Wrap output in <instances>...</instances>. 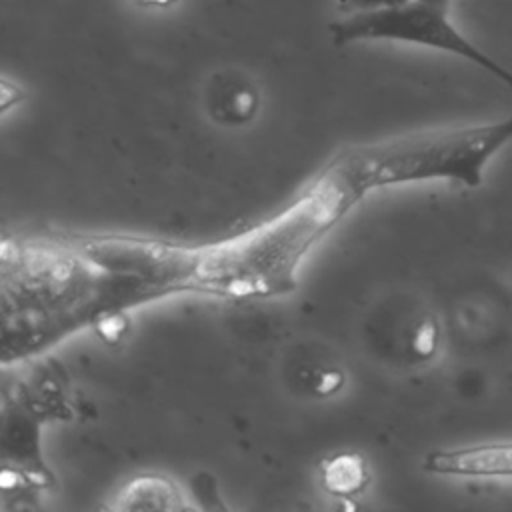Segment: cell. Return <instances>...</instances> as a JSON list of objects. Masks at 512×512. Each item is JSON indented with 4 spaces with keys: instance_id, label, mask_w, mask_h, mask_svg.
Instances as JSON below:
<instances>
[{
    "instance_id": "6da1fadb",
    "label": "cell",
    "mask_w": 512,
    "mask_h": 512,
    "mask_svg": "<svg viewBox=\"0 0 512 512\" xmlns=\"http://www.w3.org/2000/svg\"><path fill=\"white\" fill-rule=\"evenodd\" d=\"M362 198L336 158L292 204L234 238L198 248L172 246L176 290L252 300L286 294L318 240Z\"/></svg>"
},
{
    "instance_id": "7a4b0ae2",
    "label": "cell",
    "mask_w": 512,
    "mask_h": 512,
    "mask_svg": "<svg viewBox=\"0 0 512 512\" xmlns=\"http://www.w3.org/2000/svg\"><path fill=\"white\" fill-rule=\"evenodd\" d=\"M510 142L512 112L492 122L396 136L338 158L362 196L378 188L436 180L478 188L490 160Z\"/></svg>"
},
{
    "instance_id": "3957f363",
    "label": "cell",
    "mask_w": 512,
    "mask_h": 512,
    "mask_svg": "<svg viewBox=\"0 0 512 512\" xmlns=\"http://www.w3.org/2000/svg\"><path fill=\"white\" fill-rule=\"evenodd\" d=\"M336 46L356 42H402L440 50L492 74L512 90V70L466 38L448 16V8L426 0H402L338 14L330 24Z\"/></svg>"
},
{
    "instance_id": "277c9868",
    "label": "cell",
    "mask_w": 512,
    "mask_h": 512,
    "mask_svg": "<svg viewBox=\"0 0 512 512\" xmlns=\"http://www.w3.org/2000/svg\"><path fill=\"white\" fill-rule=\"evenodd\" d=\"M424 470L458 478H512V440L432 450L424 458Z\"/></svg>"
},
{
    "instance_id": "5b68a950",
    "label": "cell",
    "mask_w": 512,
    "mask_h": 512,
    "mask_svg": "<svg viewBox=\"0 0 512 512\" xmlns=\"http://www.w3.org/2000/svg\"><path fill=\"white\" fill-rule=\"evenodd\" d=\"M206 110L220 126H246L260 110L258 86L244 74L220 72L212 76L206 88Z\"/></svg>"
},
{
    "instance_id": "8992f818",
    "label": "cell",
    "mask_w": 512,
    "mask_h": 512,
    "mask_svg": "<svg viewBox=\"0 0 512 512\" xmlns=\"http://www.w3.org/2000/svg\"><path fill=\"white\" fill-rule=\"evenodd\" d=\"M114 510H184L188 508L178 484L164 474H140L128 480L116 500Z\"/></svg>"
},
{
    "instance_id": "52a82bcc",
    "label": "cell",
    "mask_w": 512,
    "mask_h": 512,
    "mask_svg": "<svg viewBox=\"0 0 512 512\" xmlns=\"http://www.w3.org/2000/svg\"><path fill=\"white\" fill-rule=\"evenodd\" d=\"M318 476L324 492L338 498H354L362 494L370 482L368 464L356 452H338L322 460Z\"/></svg>"
},
{
    "instance_id": "ba28073f",
    "label": "cell",
    "mask_w": 512,
    "mask_h": 512,
    "mask_svg": "<svg viewBox=\"0 0 512 512\" xmlns=\"http://www.w3.org/2000/svg\"><path fill=\"white\" fill-rule=\"evenodd\" d=\"M410 350L416 358H430L434 356L438 342H440V330L432 316H424L410 332Z\"/></svg>"
},
{
    "instance_id": "9c48e42d",
    "label": "cell",
    "mask_w": 512,
    "mask_h": 512,
    "mask_svg": "<svg viewBox=\"0 0 512 512\" xmlns=\"http://www.w3.org/2000/svg\"><path fill=\"white\" fill-rule=\"evenodd\" d=\"M392 2H402V0H336V8H338V14H346V12L374 8V6L392 4ZM426 2H434V4H440L446 8L450 6V0H426Z\"/></svg>"
},
{
    "instance_id": "30bf717a",
    "label": "cell",
    "mask_w": 512,
    "mask_h": 512,
    "mask_svg": "<svg viewBox=\"0 0 512 512\" xmlns=\"http://www.w3.org/2000/svg\"><path fill=\"white\" fill-rule=\"evenodd\" d=\"M24 98L22 90L12 84L8 78H2V110H8V106L20 102Z\"/></svg>"
},
{
    "instance_id": "8fae6325",
    "label": "cell",
    "mask_w": 512,
    "mask_h": 512,
    "mask_svg": "<svg viewBox=\"0 0 512 512\" xmlns=\"http://www.w3.org/2000/svg\"><path fill=\"white\" fill-rule=\"evenodd\" d=\"M142 6H152V8H170L178 0H136Z\"/></svg>"
}]
</instances>
